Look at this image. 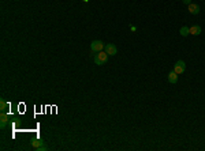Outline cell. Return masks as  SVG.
I'll use <instances>...</instances> for the list:
<instances>
[{
  "label": "cell",
  "mask_w": 205,
  "mask_h": 151,
  "mask_svg": "<svg viewBox=\"0 0 205 151\" xmlns=\"http://www.w3.org/2000/svg\"><path fill=\"white\" fill-rule=\"evenodd\" d=\"M108 57H110V55L107 53V52H97V55L95 56V63L96 65H103L105 64V63L108 61Z\"/></svg>",
  "instance_id": "obj_1"
},
{
  "label": "cell",
  "mask_w": 205,
  "mask_h": 151,
  "mask_svg": "<svg viewBox=\"0 0 205 151\" xmlns=\"http://www.w3.org/2000/svg\"><path fill=\"white\" fill-rule=\"evenodd\" d=\"M104 48H105V44L103 41H100V40H95V41H92V44H90V50H92V53L101 52Z\"/></svg>",
  "instance_id": "obj_2"
},
{
  "label": "cell",
  "mask_w": 205,
  "mask_h": 151,
  "mask_svg": "<svg viewBox=\"0 0 205 151\" xmlns=\"http://www.w3.org/2000/svg\"><path fill=\"white\" fill-rule=\"evenodd\" d=\"M172 71L176 72L178 75L183 74V72L186 71V64H185L183 60H178V61L175 63V65H174V70H172Z\"/></svg>",
  "instance_id": "obj_3"
},
{
  "label": "cell",
  "mask_w": 205,
  "mask_h": 151,
  "mask_svg": "<svg viewBox=\"0 0 205 151\" xmlns=\"http://www.w3.org/2000/svg\"><path fill=\"white\" fill-rule=\"evenodd\" d=\"M105 52H107L110 56H115L118 53V48L115 44H107L105 45Z\"/></svg>",
  "instance_id": "obj_4"
},
{
  "label": "cell",
  "mask_w": 205,
  "mask_h": 151,
  "mask_svg": "<svg viewBox=\"0 0 205 151\" xmlns=\"http://www.w3.org/2000/svg\"><path fill=\"white\" fill-rule=\"evenodd\" d=\"M7 123H8V116L6 114V112H2V114H0V128L4 129Z\"/></svg>",
  "instance_id": "obj_5"
},
{
  "label": "cell",
  "mask_w": 205,
  "mask_h": 151,
  "mask_svg": "<svg viewBox=\"0 0 205 151\" xmlns=\"http://www.w3.org/2000/svg\"><path fill=\"white\" fill-rule=\"evenodd\" d=\"M187 8H189V12L193 14V15L200 14V7H198V4H196V3H190L189 6H187Z\"/></svg>",
  "instance_id": "obj_6"
},
{
  "label": "cell",
  "mask_w": 205,
  "mask_h": 151,
  "mask_svg": "<svg viewBox=\"0 0 205 151\" xmlns=\"http://www.w3.org/2000/svg\"><path fill=\"white\" fill-rule=\"evenodd\" d=\"M189 30H190V34H191V36H200V34H201V31H202V29H201L200 26H197V25H194V26L189 27Z\"/></svg>",
  "instance_id": "obj_7"
},
{
  "label": "cell",
  "mask_w": 205,
  "mask_h": 151,
  "mask_svg": "<svg viewBox=\"0 0 205 151\" xmlns=\"http://www.w3.org/2000/svg\"><path fill=\"white\" fill-rule=\"evenodd\" d=\"M168 82L172 83V84H175V83L178 82V74H176V72H174V71L169 72V74H168Z\"/></svg>",
  "instance_id": "obj_8"
},
{
  "label": "cell",
  "mask_w": 205,
  "mask_h": 151,
  "mask_svg": "<svg viewBox=\"0 0 205 151\" xmlns=\"http://www.w3.org/2000/svg\"><path fill=\"white\" fill-rule=\"evenodd\" d=\"M44 146V142H42L41 139H34L32 142V147L34 148V150H37V148H40V147H42Z\"/></svg>",
  "instance_id": "obj_9"
},
{
  "label": "cell",
  "mask_w": 205,
  "mask_h": 151,
  "mask_svg": "<svg viewBox=\"0 0 205 151\" xmlns=\"http://www.w3.org/2000/svg\"><path fill=\"white\" fill-rule=\"evenodd\" d=\"M179 34H181L182 37H187L189 34H190V30H189V27L187 26H182L181 30H179Z\"/></svg>",
  "instance_id": "obj_10"
},
{
  "label": "cell",
  "mask_w": 205,
  "mask_h": 151,
  "mask_svg": "<svg viewBox=\"0 0 205 151\" xmlns=\"http://www.w3.org/2000/svg\"><path fill=\"white\" fill-rule=\"evenodd\" d=\"M6 109H7V102L4 99H2L0 101V110H2V112H6Z\"/></svg>",
  "instance_id": "obj_11"
},
{
  "label": "cell",
  "mask_w": 205,
  "mask_h": 151,
  "mask_svg": "<svg viewBox=\"0 0 205 151\" xmlns=\"http://www.w3.org/2000/svg\"><path fill=\"white\" fill-rule=\"evenodd\" d=\"M182 3H183V4H187V6H189V4L191 3V0H182Z\"/></svg>",
  "instance_id": "obj_12"
},
{
  "label": "cell",
  "mask_w": 205,
  "mask_h": 151,
  "mask_svg": "<svg viewBox=\"0 0 205 151\" xmlns=\"http://www.w3.org/2000/svg\"><path fill=\"white\" fill-rule=\"evenodd\" d=\"M130 29H131V31H135V30H137V27H135V26H131Z\"/></svg>",
  "instance_id": "obj_13"
},
{
  "label": "cell",
  "mask_w": 205,
  "mask_h": 151,
  "mask_svg": "<svg viewBox=\"0 0 205 151\" xmlns=\"http://www.w3.org/2000/svg\"><path fill=\"white\" fill-rule=\"evenodd\" d=\"M83 1H85V3H88V1H89V0H83Z\"/></svg>",
  "instance_id": "obj_14"
}]
</instances>
